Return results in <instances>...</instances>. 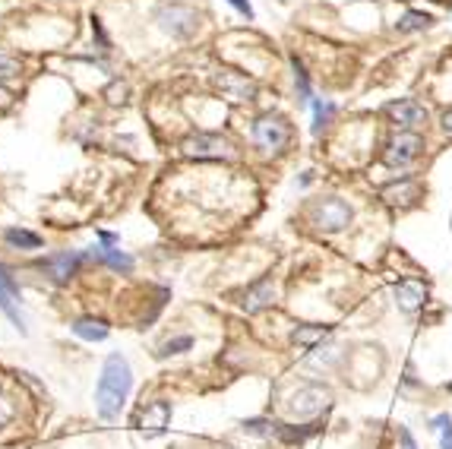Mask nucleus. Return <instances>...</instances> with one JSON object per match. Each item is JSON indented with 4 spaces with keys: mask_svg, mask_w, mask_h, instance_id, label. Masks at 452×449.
Returning a JSON list of instances; mask_svg holds the SVG:
<instances>
[{
    "mask_svg": "<svg viewBox=\"0 0 452 449\" xmlns=\"http://www.w3.org/2000/svg\"><path fill=\"white\" fill-rule=\"evenodd\" d=\"M130 389H133V370H130L127 358L124 354H108L102 367V377H98V389H95V408L102 421H114L121 415L124 402H127Z\"/></svg>",
    "mask_w": 452,
    "mask_h": 449,
    "instance_id": "nucleus-1",
    "label": "nucleus"
},
{
    "mask_svg": "<svg viewBox=\"0 0 452 449\" xmlns=\"http://www.w3.org/2000/svg\"><path fill=\"white\" fill-rule=\"evenodd\" d=\"M180 152L187 158H197V162H225V158H234L231 139L218 136V133H190L180 143Z\"/></svg>",
    "mask_w": 452,
    "mask_h": 449,
    "instance_id": "nucleus-2",
    "label": "nucleus"
},
{
    "mask_svg": "<svg viewBox=\"0 0 452 449\" xmlns=\"http://www.w3.org/2000/svg\"><path fill=\"white\" fill-rule=\"evenodd\" d=\"M155 22L171 38H193L199 29V13L187 4H165L155 13Z\"/></svg>",
    "mask_w": 452,
    "mask_h": 449,
    "instance_id": "nucleus-3",
    "label": "nucleus"
},
{
    "mask_svg": "<svg viewBox=\"0 0 452 449\" xmlns=\"http://www.w3.org/2000/svg\"><path fill=\"white\" fill-rule=\"evenodd\" d=\"M253 143L262 152H281L291 143V126L281 114H260L253 120Z\"/></svg>",
    "mask_w": 452,
    "mask_h": 449,
    "instance_id": "nucleus-4",
    "label": "nucleus"
},
{
    "mask_svg": "<svg viewBox=\"0 0 452 449\" xmlns=\"http://www.w3.org/2000/svg\"><path fill=\"white\" fill-rule=\"evenodd\" d=\"M288 408L298 417H317V415H323L326 408H332V389L329 386H319V383H307V386H300L298 392H291Z\"/></svg>",
    "mask_w": 452,
    "mask_h": 449,
    "instance_id": "nucleus-5",
    "label": "nucleus"
},
{
    "mask_svg": "<svg viewBox=\"0 0 452 449\" xmlns=\"http://www.w3.org/2000/svg\"><path fill=\"white\" fill-rule=\"evenodd\" d=\"M420 149H424V136L411 130H401L383 149V164L386 168H405V164H411L420 155Z\"/></svg>",
    "mask_w": 452,
    "mask_h": 449,
    "instance_id": "nucleus-6",
    "label": "nucleus"
},
{
    "mask_svg": "<svg viewBox=\"0 0 452 449\" xmlns=\"http://www.w3.org/2000/svg\"><path fill=\"white\" fill-rule=\"evenodd\" d=\"M310 221L319 231H342V228L351 225V206L338 196H329V200H319L317 206L310 209Z\"/></svg>",
    "mask_w": 452,
    "mask_h": 449,
    "instance_id": "nucleus-7",
    "label": "nucleus"
},
{
    "mask_svg": "<svg viewBox=\"0 0 452 449\" xmlns=\"http://www.w3.org/2000/svg\"><path fill=\"white\" fill-rule=\"evenodd\" d=\"M215 89L222 92V98L234 101V105H244V101L256 98V82L250 76H244L241 70H218L215 73Z\"/></svg>",
    "mask_w": 452,
    "mask_h": 449,
    "instance_id": "nucleus-8",
    "label": "nucleus"
},
{
    "mask_svg": "<svg viewBox=\"0 0 452 449\" xmlns=\"http://www.w3.org/2000/svg\"><path fill=\"white\" fill-rule=\"evenodd\" d=\"M386 117L392 120V124H399L401 130H411V126H420L427 124V108L420 105V101L414 98H399V101H389L386 108Z\"/></svg>",
    "mask_w": 452,
    "mask_h": 449,
    "instance_id": "nucleus-9",
    "label": "nucleus"
},
{
    "mask_svg": "<svg viewBox=\"0 0 452 449\" xmlns=\"http://www.w3.org/2000/svg\"><path fill=\"white\" fill-rule=\"evenodd\" d=\"M89 256V253H54V256H45L39 263V269L45 272V275H51L58 285L70 282L73 275H77V269L83 266V259Z\"/></svg>",
    "mask_w": 452,
    "mask_h": 449,
    "instance_id": "nucleus-10",
    "label": "nucleus"
},
{
    "mask_svg": "<svg viewBox=\"0 0 452 449\" xmlns=\"http://www.w3.org/2000/svg\"><path fill=\"white\" fill-rule=\"evenodd\" d=\"M16 301H20V285L13 282V275H10L7 266L0 263V310H4V313H7L20 329H26L22 326L20 310H16Z\"/></svg>",
    "mask_w": 452,
    "mask_h": 449,
    "instance_id": "nucleus-11",
    "label": "nucleus"
},
{
    "mask_svg": "<svg viewBox=\"0 0 452 449\" xmlns=\"http://www.w3.org/2000/svg\"><path fill=\"white\" fill-rule=\"evenodd\" d=\"M272 294H275V285H272V278H260L256 285H250L247 291L241 294V307L247 310V313H260L262 307H269L272 304Z\"/></svg>",
    "mask_w": 452,
    "mask_h": 449,
    "instance_id": "nucleus-12",
    "label": "nucleus"
},
{
    "mask_svg": "<svg viewBox=\"0 0 452 449\" xmlns=\"http://www.w3.org/2000/svg\"><path fill=\"white\" fill-rule=\"evenodd\" d=\"M395 301H399V307L405 313H414V310H420L427 304V288L420 282H414V278H405V282L395 285Z\"/></svg>",
    "mask_w": 452,
    "mask_h": 449,
    "instance_id": "nucleus-13",
    "label": "nucleus"
},
{
    "mask_svg": "<svg viewBox=\"0 0 452 449\" xmlns=\"http://www.w3.org/2000/svg\"><path fill=\"white\" fill-rule=\"evenodd\" d=\"M168 417H171V405H168V402H152V405H149V408L140 415V427H142V434H146V436H159V434H165Z\"/></svg>",
    "mask_w": 452,
    "mask_h": 449,
    "instance_id": "nucleus-14",
    "label": "nucleus"
},
{
    "mask_svg": "<svg viewBox=\"0 0 452 449\" xmlns=\"http://www.w3.org/2000/svg\"><path fill=\"white\" fill-rule=\"evenodd\" d=\"M418 181L414 177H401V181H392L389 187H383V200L389 206H408L411 200H418Z\"/></svg>",
    "mask_w": 452,
    "mask_h": 449,
    "instance_id": "nucleus-15",
    "label": "nucleus"
},
{
    "mask_svg": "<svg viewBox=\"0 0 452 449\" xmlns=\"http://www.w3.org/2000/svg\"><path fill=\"white\" fill-rule=\"evenodd\" d=\"M323 430V424L319 421H310V424H275V434H279V440L281 443H288V446H294V443H304L307 436H313V434H319Z\"/></svg>",
    "mask_w": 452,
    "mask_h": 449,
    "instance_id": "nucleus-16",
    "label": "nucleus"
},
{
    "mask_svg": "<svg viewBox=\"0 0 452 449\" xmlns=\"http://www.w3.org/2000/svg\"><path fill=\"white\" fill-rule=\"evenodd\" d=\"M332 335V326H319V323H310V326H298L291 332V341L300 348H317L323 339Z\"/></svg>",
    "mask_w": 452,
    "mask_h": 449,
    "instance_id": "nucleus-17",
    "label": "nucleus"
},
{
    "mask_svg": "<svg viewBox=\"0 0 452 449\" xmlns=\"http://www.w3.org/2000/svg\"><path fill=\"white\" fill-rule=\"evenodd\" d=\"M73 332L86 341H105L108 339V323L95 320V316H83V320L73 323Z\"/></svg>",
    "mask_w": 452,
    "mask_h": 449,
    "instance_id": "nucleus-18",
    "label": "nucleus"
},
{
    "mask_svg": "<svg viewBox=\"0 0 452 449\" xmlns=\"http://www.w3.org/2000/svg\"><path fill=\"white\" fill-rule=\"evenodd\" d=\"M89 256L102 259V263H108L111 269H117V272H130V269H133V256H127V253L114 250V247H95Z\"/></svg>",
    "mask_w": 452,
    "mask_h": 449,
    "instance_id": "nucleus-19",
    "label": "nucleus"
},
{
    "mask_svg": "<svg viewBox=\"0 0 452 449\" xmlns=\"http://www.w3.org/2000/svg\"><path fill=\"white\" fill-rule=\"evenodd\" d=\"M4 240L10 247H20V250H39L41 247V237L35 231H26V228H7L4 231Z\"/></svg>",
    "mask_w": 452,
    "mask_h": 449,
    "instance_id": "nucleus-20",
    "label": "nucleus"
},
{
    "mask_svg": "<svg viewBox=\"0 0 452 449\" xmlns=\"http://www.w3.org/2000/svg\"><path fill=\"white\" fill-rule=\"evenodd\" d=\"M430 25H433V16H430V13L408 10L405 16H401L399 22H395V29L405 32V35H408V32H424V29H430Z\"/></svg>",
    "mask_w": 452,
    "mask_h": 449,
    "instance_id": "nucleus-21",
    "label": "nucleus"
},
{
    "mask_svg": "<svg viewBox=\"0 0 452 449\" xmlns=\"http://www.w3.org/2000/svg\"><path fill=\"white\" fill-rule=\"evenodd\" d=\"M332 114H335V105H332V101H323V98L313 101V133H323L326 126H329Z\"/></svg>",
    "mask_w": 452,
    "mask_h": 449,
    "instance_id": "nucleus-22",
    "label": "nucleus"
},
{
    "mask_svg": "<svg viewBox=\"0 0 452 449\" xmlns=\"http://www.w3.org/2000/svg\"><path fill=\"white\" fill-rule=\"evenodd\" d=\"M193 348V335H174V339H168L165 345L159 348V358H171V354H184Z\"/></svg>",
    "mask_w": 452,
    "mask_h": 449,
    "instance_id": "nucleus-23",
    "label": "nucleus"
},
{
    "mask_svg": "<svg viewBox=\"0 0 452 449\" xmlns=\"http://www.w3.org/2000/svg\"><path fill=\"white\" fill-rule=\"evenodd\" d=\"M291 67H294V86H298L300 98H304V101H313V92H310V76H307L304 63H300L298 57H291Z\"/></svg>",
    "mask_w": 452,
    "mask_h": 449,
    "instance_id": "nucleus-24",
    "label": "nucleus"
},
{
    "mask_svg": "<svg viewBox=\"0 0 452 449\" xmlns=\"http://www.w3.org/2000/svg\"><path fill=\"white\" fill-rule=\"evenodd\" d=\"M22 67L20 60H13V57H4L0 54V79H13V76H20Z\"/></svg>",
    "mask_w": 452,
    "mask_h": 449,
    "instance_id": "nucleus-25",
    "label": "nucleus"
},
{
    "mask_svg": "<svg viewBox=\"0 0 452 449\" xmlns=\"http://www.w3.org/2000/svg\"><path fill=\"white\" fill-rule=\"evenodd\" d=\"M269 427H272V424L262 421V417H250V421H244V430H247V434H256V436L269 434Z\"/></svg>",
    "mask_w": 452,
    "mask_h": 449,
    "instance_id": "nucleus-26",
    "label": "nucleus"
},
{
    "mask_svg": "<svg viewBox=\"0 0 452 449\" xmlns=\"http://www.w3.org/2000/svg\"><path fill=\"white\" fill-rule=\"evenodd\" d=\"M108 101L111 105H121V101H127V86H124V82H111L108 86Z\"/></svg>",
    "mask_w": 452,
    "mask_h": 449,
    "instance_id": "nucleus-27",
    "label": "nucleus"
},
{
    "mask_svg": "<svg viewBox=\"0 0 452 449\" xmlns=\"http://www.w3.org/2000/svg\"><path fill=\"white\" fill-rule=\"evenodd\" d=\"M92 35L98 38V44H102V51H108V48H111L108 35H105V29H102V19H95V16H92Z\"/></svg>",
    "mask_w": 452,
    "mask_h": 449,
    "instance_id": "nucleus-28",
    "label": "nucleus"
},
{
    "mask_svg": "<svg viewBox=\"0 0 452 449\" xmlns=\"http://www.w3.org/2000/svg\"><path fill=\"white\" fill-rule=\"evenodd\" d=\"M10 417H13V405H10L7 398L0 396V427H4V424H7Z\"/></svg>",
    "mask_w": 452,
    "mask_h": 449,
    "instance_id": "nucleus-29",
    "label": "nucleus"
},
{
    "mask_svg": "<svg viewBox=\"0 0 452 449\" xmlns=\"http://www.w3.org/2000/svg\"><path fill=\"white\" fill-rule=\"evenodd\" d=\"M228 4H231V6H234V10H237V13H244V16H247V19H250V16H253V6H250V0H228Z\"/></svg>",
    "mask_w": 452,
    "mask_h": 449,
    "instance_id": "nucleus-30",
    "label": "nucleus"
},
{
    "mask_svg": "<svg viewBox=\"0 0 452 449\" xmlns=\"http://www.w3.org/2000/svg\"><path fill=\"white\" fill-rule=\"evenodd\" d=\"M399 440H401V449H418V446H414V436H411V430H405V427H401V430H399Z\"/></svg>",
    "mask_w": 452,
    "mask_h": 449,
    "instance_id": "nucleus-31",
    "label": "nucleus"
},
{
    "mask_svg": "<svg viewBox=\"0 0 452 449\" xmlns=\"http://www.w3.org/2000/svg\"><path fill=\"white\" fill-rule=\"evenodd\" d=\"M449 421H452L449 415H437V417H433V421H430V430H433V434H439V430H443Z\"/></svg>",
    "mask_w": 452,
    "mask_h": 449,
    "instance_id": "nucleus-32",
    "label": "nucleus"
},
{
    "mask_svg": "<svg viewBox=\"0 0 452 449\" xmlns=\"http://www.w3.org/2000/svg\"><path fill=\"white\" fill-rule=\"evenodd\" d=\"M439 126H443L446 133H452V108H446L443 117H439Z\"/></svg>",
    "mask_w": 452,
    "mask_h": 449,
    "instance_id": "nucleus-33",
    "label": "nucleus"
},
{
    "mask_svg": "<svg viewBox=\"0 0 452 449\" xmlns=\"http://www.w3.org/2000/svg\"><path fill=\"white\" fill-rule=\"evenodd\" d=\"M13 105V95H10V89L0 86V108H10Z\"/></svg>",
    "mask_w": 452,
    "mask_h": 449,
    "instance_id": "nucleus-34",
    "label": "nucleus"
},
{
    "mask_svg": "<svg viewBox=\"0 0 452 449\" xmlns=\"http://www.w3.org/2000/svg\"><path fill=\"white\" fill-rule=\"evenodd\" d=\"M98 240H102V247H114L117 244V237H114V234H108V231L98 234Z\"/></svg>",
    "mask_w": 452,
    "mask_h": 449,
    "instance_id": "nucleus-35",
    "label": "nucleus"
},
{
    "mask_svg": "<svg viewBox=\"0 0 452 449\" xmlns=\"http://www.w3.org/2000/svg\"><path fill=\"white\" fill-rule=\"evenodd\" d=\"M443 449H452V443H443Z\"/></svg>",
    "mask_w": 452,
    "mask_h": 449,
    "instance_id": "nucleus-36",
    "label": "nucleus"
},
{
    "mask_svg": "<svg viewBox=\"0 0 452 449\" xmlns=\"http://www.w3.org/2000/svg\"><path fill=\"white\" fill-rule=\"evenodd\" d=\"M446 389H449V392H452V383H449V386H446Z\"/></svg>",
    "mask_w": 452,
    "mask_h": 449,
    "instance_id": "nucleus-37",
    "label": "nucleus"
}]
</instances>
